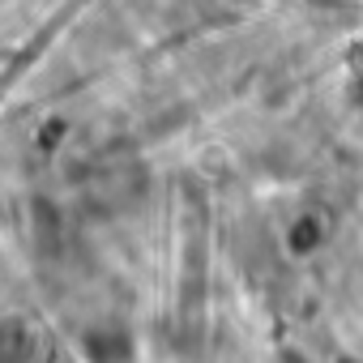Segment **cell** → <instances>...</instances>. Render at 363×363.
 <instances>
[{"label": "cell", "mask_w": 363, "mask_h": 363, "mask_svg": "<svg viewBox=\"0 0 363 363\" xmlns=\"http://www.w3.org/2000/svg\"><path fill=\"white\" fill-rule=\"evenodd\" d=\"M325 244V223L316 218V214H299L295 223H291V231H286V248L295 252V257H308V252H316Z\"/></svg>", "instance_id": "obj_1"}, {"label": "cell", "mask_w": 363, "mask_h": 363, "mask_svg": "<svg viewBox=\"0 0 363 363\" xmlns=\"http://www.w3.org/2000/svg\"><path fill=\"white\" fill-rule=\"evenodd\" d=\"M274 363H308V359H303L299 350H291V346H286V350H278V359H274Z\"/></svg>", "instance_id": "obj_2"}]
</instances>
